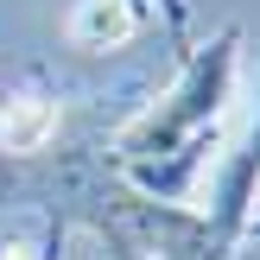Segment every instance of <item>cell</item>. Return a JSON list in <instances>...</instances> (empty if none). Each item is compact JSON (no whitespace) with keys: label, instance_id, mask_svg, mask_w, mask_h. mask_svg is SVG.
Listing matches in <instances>:
<instances>
[{"label":"cell","instance_id":"cell-4","mask_svg":"<svg viewBox=\"0 0 260 260\" xmlns=\"http://www.w3.org/2000/svg\"><path fill=\"white\" fill-rule=\"evenodd\" d=\"M70 45L76 51H121L127 38L140 32V13L127 7V0H76V13H70Z\"/></svg>","mask_w":260,"mask_h":260},{"label":"cell","instance_id":"cell-3","mask_svg":"<svg viewBox=\"0 0 260 260\" xmlns=\"http://www.w3.org/2000/svg\"><path fill=\"white\" fill-rule=\"evenodd\" d=\"M51 134H57V102L51 95L19 89V95L0 102V152H45Z\"/></svg>","mask_w":260,"mask_h":260},{"label":"cell","instance_id":"cell-1","mask_svg":"<svg viewBox=\"0 0 260 260\" xmlns=\"http://www.w3.org/2000/svg\"><path fill=\"white\" fill-rule=\"evenodd\" d=\"M235 70H241V25H222L210 45H190L178 83L121 134V165L146 197H165V203L190 197L203 152L216 146V127L229 114Z\"/></svg>","mask_w":260,"mask_h":260},{"label":"cell","instance_id":"cell-6","mask_svg":"<svg viewBox=\"0 0 260 260\" xmlns=\"http://www.w3.org/2000/svg\"><path fill=\"white\" fill-rule=\"evenodd\" d=\"M0 260H45V254H32V248H19V241H0Z\"/></svg>","mask_w":260,"mask_h":260},{"label":"cell","instance_id":"cell-2","mask_svg":"<svg viewBox=\"0 0 260 260\" xmlns=\"http://www.w3.org/2000/svg\"><path fill=\"white\" fill-rule=\"evenodd\" d=\"M254 203H260V114H254L248 134H241V146L222 152V165H216V197H210V235H216V248H235L241 241Z\"/></svg>","mask_w":260,"mask_h":260},{"label":"cell","instance_id":"cell-5","mask_svg":"<svg viewBox=\"0 0 260 260\" xmlns=\"http://www.w3.org/2000/svg\"><path fill=\"white\" fill-rule=\"evenodd\" d=\"M127 7H134L140 19H146V13H159L172 38H184V32H190V0H127Z\"/></svg>","mask_w":260,"mask_h":260}]
</instances>
